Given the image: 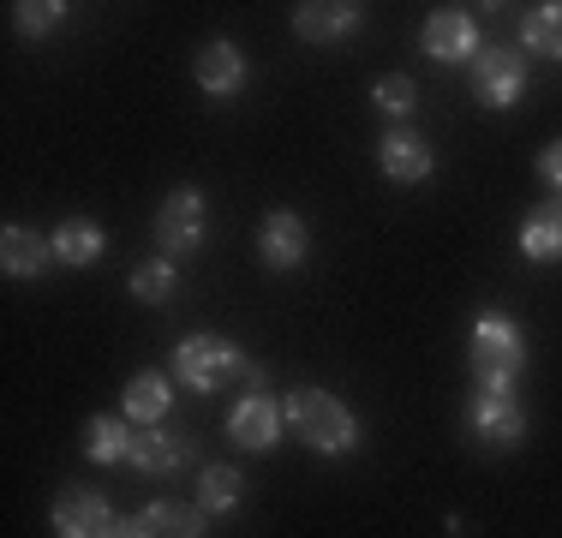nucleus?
Returning a JSON list of instances; mask_svg holds the SVG:
<instances>
[{
  "instance_id": "f3484780",
  "label": "nucleus",
  "mask_w": 562,
  "mask_h": 538,
  "mask_svg": "<svg viewBox=\"0 0 562 538\" xmlns=\"http://www.w3.org/2000/svg\"><path fill=\"white\" fill-rule=\"evenodd\" d=\"M198 85H204L210 97H234V90L246 85V54L234 43H210L198 54Z\"/></svg>"
},
{
  "instance_id": "ddd939ff",
  "label": "nucleus",
  "mask_w": 562,
  "mask_h": 538,
  "mask_svg": "<svg viewBox=\"0 0 562 538\" xmlns=\"http://www.w3.org/2000/svg\"><path fill=\"white\" fill-rule=\"evenodd\" d=\"M186 461H192V442L186 437H173L162 425L132 430V467H138V473H173V467H186Z\"/></svg>"
},
{
  "instance_id": "423d86ee",
  "label": "nucleus",
  "mask_w": 562,
  "mask_h": 538,
  "mask_svg": "<svg viewBox=\"0 0 562 538\" xmlns=\"http://www.w3.org/2000/svg\"><path fill=\"white\" fill-rule=\"evenodd\" d=\"M467 425H473L479 442H497V449H515V442L527 437V413H520V401L508 395V389H479Z\"/></svg>"
},
{
  "instance_id": "b1692460",
  "label": "nucleus",
  "mask_w": 562,
  "mask_h": 538,
  "mask_svg": "<svg viewBox=\"0 0 562 538\" xmlns=\"http://www.w3.org/2000/svg\"><path fill=\"white\" fill-rule=\"evenodd\" d=\"M413 102H419V90H413L407 72H383L378 85H371V108H378V114H390V120L413 114Z\"/></svg>"
},
{
  "instance_id": "5701e85b",
  "label": "nucleus",
  "mask_w": 562,
  "mask_h": 538,
  "mask_svg": "<svg viewBox=\"0 0 562 538\" xmlns=\"http://www.w3.org/2000/svg\"><path fill=\"white\" fill-rule=\"evenodd\" d=\"M239 491H246V479L234 473V467H204V479H198V508H234Z\"/></svg>"
},
{
  "instance_id": "a211bd4d",
  "label": "nucleus",
  "mask_w": 562,
  "mask_h": 538,
  "mask_svg": "<svg viewBox=\"0 0 562 538\" xmlns=\"http://www.w3.org/2000/svg\"><path fill=\"white\" fill-rule=\"evenodd\" d=\"M85 455L102 467H120L132 461V425L114 419V413H97V419H85Z\"/></svg>"
},
{
  "instance_id": "7ed1b4c3",
  "label": "nucleus",
  "mask_w": 562,
  "mask_h": 538,
  "mask_svg": "<svg viewBox=\"0 0 562 538\" xmlns=\"http://www.w3.org/2000/svg\"><path fill=\"white\" fill-rule=\"evenodd\" d=\"M227 371H239V347L222 341V335H186V341L173 347V377H180L186 389H198V395L222 389Z\"/></svg>"
},
{
  "instance_id": "aec40b11",
  "label": "nucleus",
  "mask_w": 562,
  "mask_h": 538,
  "mask_svg": "<svg viewBox=\"0 0 562 538\" xmlns=\"http://www.w3.org/2000/svg\"><path fill=\"white\" fill-rule=\"evenodd\" d=\"M520 43L544 54V60H562V0H544V7H532L520 19Z\"/></svg>"
},
{
  "instance_id": "393cba45",
  "label": "nucleus",
  "mask_w": 562,
  "mask_h": 538,
  "mask_svg": "<svg viewBox=\"0 0 562 538\" xmlns=\"http://www.w3.org/2000/svg\"><path fill=\"white\" fill-rule=\"evenodd\" d=\"M60 19H66V7H60V0H24V7H12V24H19L24 36H43V31H55Z\"/></svg>"
},
{
  "instance_id": "412c9836",
  "label": "nucleus",
  "mask_w": 562,
  "mask_h": 538,
  "mask_svg": "<svg viewBox=\"0 0 562 538\" xmlns=\"http://www.w3.org/2000/svg\"><path fill=\"white\" fill-rule=\"evenodd\" d=\"M102 251H109V239H102L97 222H60V234H55V258L60 264L85 269V264H97Z\"/></svg>"
},
{
  "instance_id": "20e7f679",
  "label": "nucleus",
  "mask_w": 562,
  "mask_h": 538,
  "mask_svg": "<svg viewBox=\"0 0 562 538\" xmlns=\"http://www.w3.org/2000/svg\"><path fill=\"white\" fill-rule=\"evenodd\" d=\"M198 246H204V198H198L192 186H180V192H168L162 215H156V251L173 264Z\"/></svg>"
},
{
  "instance_id": "f03ea898",
  "label": "nucleus",
  "mask_w": 562,
  "mask_h": 538,
  "mask_svg": "<svg viewBox=\"0 0 562 538\" xmlns=\"http://www.w3.org/2000/svg\"><path fill=\"white\" fill-rule=\"evenodd\" d=\"M288 430L305 442V449H317V455H347V449H353V437H359L353 413H347L336 395H324V389H293Z\"/></svg>"
},
{
  "instance_id": "bb28decb",
  "label": "nucleus",
  "mask_w": 562,
  "mask_h": 538,
  "mask_svg": "<svg viewBox=\"0 0 562 538\" xmlns=\"http://www.w3.org/2000/svg\"><path fill=\"white\" fill-rule=\"evenodd\" d=\"M114 538H150V533H144V520H120Z\"/></svg>"
},
{
  "instance_id": "6e6552de",
  "label": "nucleus",
  "mask_w": 562,
  "mask_h": 538,
  "mask_svg": "<svg viewBox=\"0 0 562 538\" xmlns=\"http://www.w3.org/2000/svg\"><path fill=\"white\" fill-rule=\"evenodd\" d=\"M305 251H312V227H305L300 215H293V210L263 215V227H258V258H263V269H300Z\"/></svg>"
},
{
  "instance_id": "a878e982",
  "label": "nucleus",
  "mask_w": 562,
  "mask_h": 538,
  "mask_svg": "<svg viewBox=\"0 0 562 538\" xmlns=\"http://www.w3.org/2000/svg\"><path fill=\"white\" fill-rule=\"evenodd\" d=\"M539 173H544V186H557V198H562V138L539 150Z\"/></svg>"
},
{
  "instance_id": "9d476101",
  "label": "nucleus",
  "mask_w": 562,
  "mask_h": 538,
  "mask_svg": "<svg viewBox=\"0 0 562 538\" xmlns=\"http://www.w3.org/2000/svg\"><path fill=\"white\" fill-rule=\"evenodd\" d=\"M281 425H288V413H276V401H263V395H246L227 413V437H234L239 449H276Z\"/></svg>"
},
{
  "instance_id": "39448f33",
  "label": "nucleus",
  "mask_w": 562,
  "mask_h": 538,
  "mask_svg": "<svg viewBox=\"0 0 562 538\" xmlns=\"http://www.w3.org/2000/svg\"><path fill=\"white\" fill-rule=\"evenodd\" d=\"M473 97L485 108H515L527 97V60L515 48H479L473 60Z\"/></svg>"
},
{
  "instance_id": "f8f14e48",
  "label": "nucleus",
  "mask_w": 562,
  "mask_h": 538,
  "mask_svg": "<svg viewBox=\"0 0 562 538\" xmlns=\"http://www.w3.org/2000/svg\"><path fill=\"white\" fill-rule=\"evenodd\" d=\"M359 24V7L353 0H305V7H293V31H300V43H336Z\"/></svg>"
},
{
  "instance_id": "dca6fc26",
  "label": "nucleus",
  "mask_w": 562,
  "mask_h": 538,
  "mask_svg": "<svg viewBox=\"0 0 562 538\" xmlns=\"http://www.w3.org/2000/svg\"><path fill=\"white\" fill-rule=\"evenodd\" d=\"M168 407H173V383L162 371H138L126 383V419L132 425H162Z\"/></svg>"
},
{
  "instance_id": "6ab92c4d",
  "label": "nucleus",
  "mask_w": 562,
  "mask_h": 538,
  "mask_svg": "<svg viewBox=\"0 0 562 538\" xmlns=\"http://www.w3.org/2000/svg\"><path fill=\"white\" fill-rule=\"evenodd\" d=\"M138 520L150 538H204V508L198 503H168L162 496V503H150Z\"/></svg>"
},
{
  "instance_id": "f257e3e1",
  "label": "nucleus",
  "mask_w": 562,
  "mask_h": 538,
  "mask_svg": "<svg viewBox=\"0 0 562 538\" xmlns=\"http://www.w3.org/2000/svg\"><path fill=\"white\" fill-rule=\"evenodd\" d=\"M467 366H473L479 389H515L520 366H527V341H520V329L508 317L485 312L473 323V341H467Z\"/></svg>"
},
{
  "instance_id": "4468645a",
  "label": "nucleus",
  "mask_w": 562,
  "mask_h": 538,
  "mask_svg": "<svg viewBox=\"0 0 562 538\" xmlns=\"http://www.w3.org/2000/svg\"><path fill=\"white\" fill-rule=\"evenodd\" d=\"M520 251H527L532 264H557L562 258V198L539 204L527 222H520Z\"/></svg>"
},
{
  "instance_id": "1a4fd4ad",
  "label": "nucleus",
  "mask_w": 562,
  "mask_h": 538,
  "mask_svg": "<svg viewBox=\"0 0 562 538\" xmlns=\"http://www.w3.org/2000/svg\"><path fill=\"white\" fill-rule=\"evenodd\" d=\"M419 48L431 54V60H479V24L467 19V12H431L425 19V31H419Z\"/></svg>"
},
{
  "instance_id": "2eb2a0df",
  "label": "nucleus",
  "mask_w": 562,
  "mask_h": 538,
  "mask_svg": "<svg viewBox=\"0 0 562 538\" xmlns=\"http://www.w3.org/2000/svg\"><path fill=\"white\" fill-rule=\"evenodd\" d=\"M48 258H55V239L31 234V227H19V222L0 234V264H7V276H43Z\"/></svg>"
},
{
  "instance_id": "9b49d317",
  "label": "nucleus",
  "mask_w": 562,
  "mask_h": 538,
  "mask_svg": "<svg viewBox=\"0 0 562 538\" xmlns=\"http://www.w3.org/2000/svg\"><path fill=\"white\" fill-rule=\"evenodd\" d=\"M378 161H383V173H390L395 186H419V180H431V168H437L431 144L413 138V132H390V138L378 144Z\"/></svg>"
},
{
  "instance_id": "4be33fe9",
  "label": "nucleus",
  "mask_w": 562,
  "mask_h": 538,
  "mask_svg": "<svg viewBox=\"0 0 562 538\" xmlns=\"http://www.w3.org/2000/svg\"><path fill=\"white\" fill-rule=\"evenodd\" d=\"M173 281H180V269H173L168 258H150V264H138L126 276V293L132 300H150V305H162L168 293H173Z\"/></svg>"
},
{
  "instance_id": "0eeeda50",
  "label": "nucleus",
  "mask_w": 562,
  "mask_h": 538,
  "mask_svg": "<svg viewBox=\"0 0 562 538\" xmlns=\"http://www.w3.org/2000/svg\"><path fill=\"white\" fill-rule=\"evenodd\" d=\"M114 508L102 503V491H85V484H72V491L55 496V538H114Z\"/></svg>"
}]
</instances>
